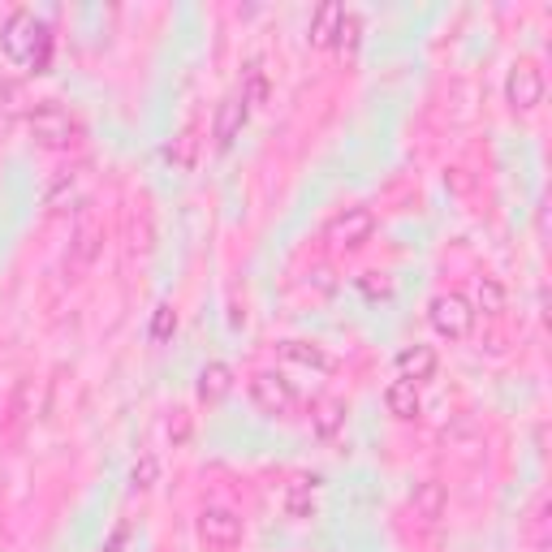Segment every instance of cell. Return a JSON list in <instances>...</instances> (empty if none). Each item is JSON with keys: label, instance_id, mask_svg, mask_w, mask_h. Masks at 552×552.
I'll return each instance as SVG.
<instances>
[{"label": "cell", "instance_id": "8992f818", "mask_svg": "<svg viewBox=\"0 0 552 552\" xmlns=\"http://www.w3.org/2000/svg\"><path fill=\"white\" fill-rule=\"evenodd\" d=\"M195 531H199V540L207 548H216V552H229V548L242 544V518L225 505H207L195 518Z\"/></svg>", "mask_w": 552, "mask_h": 552}, {"label": "cell", "instance_id": "277c9868", "mask_svg": "<svg viewBox=\"0 0 552 552\" xmlns=\"http://www.w3.org/2000/svg\"><path fill=\"white\" fill-rule=\"evenodd\" d=\"M427 324H432L436 337H445V341H466L475 328V311L462 294H436L432 307H427Z\"/></svg>", "mask_w": 552, "mask_h": 552}, {"label": "cell", "instance_id": "3957f363", "mask_svg": "<svg viewBox=\"0 0 552 552\" xmlns=\"http://www.w3.org/2000/svg\"><path fill=\"white\" fill-rule=\"evenodd\" d=\"M26 130H31V138L44 151H65V147H74V138H78V121L69 117L61 104H39V108H31V117H26Z\"/></svg>", "mask_w": 552, "mask_h": 552}, {"label": "cell", "instance_id": "603a6c76", "mask_svg": "<svg viewBox=\"0 0 552 552\" xmlns=\"http://www.w3.org/2000/svg\"><path fill=\"white\" fill-rule=\"evenodd\" d=\"M195 147H199L195 134H177L173 143L164 147V160H173L177 169H190V164H195Z\"/></svg>", "mask_w": 552, "mask_h": 552}, {"label": "cell", "instance_id": "2e32d148", "mask_svg": "<svg viewBox=\"0 0 552 552\" xmlns=\"http://www.w3.org/2000/svg\"><path fill=\"white\" fill-rule=\"evenodd\" d=\"M505 307H509L505 285L496 281V276H479V281H475V302H471V311H475V315H488V320H501Z\"/></svg>", "mask_w": 552, "mask_h": 552}, {"label": "cell", "instance_id": "cb8c5ba5", "mask_svg": "<svg viewBox=\"0 0 552 552\" xmlns=\"http://www.w3.org/2000/svg\"><path fill=\"white\" fill-rule=\"evenodd\" d=\"M190 432H195V423H190V410H173V419H169V440H173V449L186 445Z\"/></svg>", "mask_w": 552, "mask_h": 552}, {"label": "cell", "instance_id": "d6986e66", "mask_svg": "<svg viewBox=\"0 0 552 552\" xmlns=\"http://www.w3.org/2000/svg\"><path fill=\"white\" fill-rule=\"evenodd\" d=\"M95 251H100V233H95V229H78L74 242H69V264L87 268L91 259H95Z\"/></svg>", "mask_w": 552, "mask_h": 552}, {"label": "cell", "instance_id": "4fadbf2b", "mask_svg": "<svg viewBox=\"0 0 552 552\" xmlns=\"http://www.w3.org/2000/svg\"><path fill=\"white\" fill-rule=\"evenodd\" d=\"M195 393H199L203 406L225 402V397L233 393V367H229V363H207V367L199 371V380H195Z\"/></svg>", "mask_w": 552, "mask_h": 552}, {"label": "cell", "instance_id": "ac0fdd59", "mask_svg": "<svg viewBox=\"0 0 552 552\" xmlns=\"http://www.w3.org/2000/svg\"><path fill=\"white\" fill-rule=\"evenodd\" d=\"M160 483V458L156 453H143L134 466H130V488L134 492H151Z\"/></svg>", "mask_w": 552, "mask_h": 552}, {"label": "cell", "instance_id": "8fae6325", "mask_svg": "<svg viewBox=\"0 0 552 552\" xmlns=\"http://www.w3.org/2000/svg\"><path fill=\"white\" fill-rule=\"evenodd\" d=\"M276 358L281 363H294V367H307V371H333V358H328L324 345H315L307 337H289L276 345Z\"/></svg>", "mask_w": 552, "mask_h": 552}, {"label": "cell", "instance_id": "9c48e42d", "mask_svg": "<svg viewBox=\"0 0 552 552\" xmlns=\"http://www.w3.org/2000/svg\"><path fill=\"white\" fill-rule=\"evenodd\" d=\"M246 117H251V108H246L242 95H238V91L225 95V100L216 104V121H212V138H216V147H229L233 138L242 134Z\"/></svg>", "mask_w": 552, "mask_h": 552}, {"label": "cell", "instance_id": "ffe728a7", "mask_svg": "<svg viewBox=\"0 0 552 552\" xmlns=\"http://www.w3.org/2000/svg\"><path fill=\"white\" fill-rule=\"evenodd\" d=\"M358 39H363V18H358L354 9H345V18H341L337 35H333V48H337V52H354Z\"/></svg>", "mask_w": 552, "mask_h": 552}, {"label": "cell", "instance_id": "7402d4cb", "mask_svg": "<svg viewBox=\"0 0 552 552\" xmlns=\"http://www.w3.org/2000/svg\"><path fill=\"white\" fill-rule=\"evenodd\" d=\"M151 341H169L177 333V311H173V302H160L156 311H151Z\"/></svg>", "mask_w": 552, "mask_h": 552}, {"label": "cell", "instance_id": "d4e9b609", "mask_svg": "<svg viewBox=\"0 0 552 552\" xmlns=\"http://www.w3.org/2000/svg\"><path fill=\"white\" fill-rule=\"evenodd\" d=\"M74 190H78L74 177H61V182L48 190V207H61V199H74Z\"/></svg>", "mask_w": 552, "mask_h": 552}, {"label": "cell", "instance_id": "ba28073f", "mask_svg": "<svg viewBox=\"0 0 552 552\" xmlns=\"http://www.w3.org/2000/svg\"><path fill=\"white\" fill-rule=\"evenodd\" d=\"M320 509V475H294L285 483V518H311Z\"/></svg>", "mask_w": 552, "mask_h": 552}, {"label": "cell", "instance_id": "5b68a950", "mask_svg": "<svg viewBox=\"0 0 552 552\" xmlns=\"http://www.w3.org/2000/svg\"><path fill=\"white\" fill-rule=\"evenodd\" d=\"M324 233L337 251H358V246H367L371 233H376V212H371V207H341V212L328 220Z\"/></svg>", "mask_w": 552, "mask_h": 552}, {"label": "cell", "instance_id": "44dd1931", "mask_svg": "<svg viewBox=\"0 0 552 552\" xmlns=\"http://www.w3.org/2000/svg\"><path fill=\"white\" fill-rule=\"evenodd\" d=\"M268 74L264 69H246V78H242V100H246V108H259V104H268Z\"/></svg>", "mask_w": 552, "mask_h": 552}, {"label": "cell", "instance_id": "52a82bcc", "mask_svg": "<svg viewBox=\"0 0 552 552\" xmlns=\"http://www.w3.org/2000/svg\"><path fill=\"white\" fill-rule=\"evenodd\" d=\"M505 100L514 104L518 113H531V108L544 100V74H540V65L518 61L514 69H509V74H505Z\"/></svg>", "mask_w": 552, "mask_h": 552}, {"label": "cell", "instance_id": "5bb4252c", "mask_svg": "<svg viewBox=\"0 0 552 552\" xmlns=\"http://www.w3.org/2000/svg\"><path fill=\"white\" fill-rule=\"evenodd\" d=\"M384 406H389L393 419H419V410H423V397H419V384H410V380H393L389 389H384Z\"/></svg>", "mask_w": 552, "mask_h": 552}, {"label": "cell", "instance_id": "e0dca14e", "mask_svg": "<svg viewBox=\"0 0 552 552\" xmlns=\"http://www.w3.org/2000/svg\"><path fill=\"white\" fill-rule=\"evenodd\" d=\"M311 427H315L320 440H333L345 427V402H337V397H320V402L311 406Z\"/></svg>", "mask_w": 552, "mask_h": 552}, {"label": "cell", "instance_id": "7a4b0ae2", "mask_svg": "<svg viewBox=\"0 0 552 552\" xmlns=\"http://www.w3.org/2000/svg\"><path fill=\"white\" fill-rule=\"evenodd\" d=\"M251 402L264 414H272V419H294V414L302 410L298 389L281 376V371H255L251 376Z\"/></svg>", "mask_w": 552, "mask_h": 552}, {"label": "cell", "instance_id": "30bf717a", "mask_svg": "<svg viewBox=\"0 0 552 552\" xmlns=\"http://www.w3.org/2000/svg\"><path fill=\"white\" fill-rule=\"evenodd\" d=\"M432 376H436V350H432V345L414 341V345H402V350H397V380L423 384Z\"/></svg>", "mask_w": 552, "mask_h": 552}, {"label": "cell", "instance_id": "9a60e30c", "mask_svg": "<svg viewBox=\"0 0 552 552\" xmlns=\"http://www.w3.org/2000/svg\"><path fill=\"white\" fill-rule=\"evenodd\" d=\"M341 18H345V5H337V0H328V5L315 9L311 13V26H307L311 48H333V35H337Z\"/></svg>", "mask_w": 552, "mask_h": 552}, {"label": "cell", "instance_id": "6da1fadb", "mask_svg": "<svg viewBox=\"0 0 552 552\" xmlns=\"http://www.w3.org/2000/svg\"><path fill=\"white\" fill-rule=\"evenodd\" d=\"M0 52L18 69H44L48 52H52V35L31 9H13L9 18L0 22Z\"/></svg>", "mask_w": 552, "mask_h": 552}, {"label": "cell", "instance_id": "7c38bea8", "mask_svg": "<svg viewBox=\"0 0 552 552\" xmlns=\"http://www.w3.org/2000/svg\"><path fill=\"white\" fill-rule=\"evenodd\" d=\"M410 509H414V518H423V522H440V518H445V509H449V488L440 479L414 483Z\"/></svg>", "mask_w": 552, "mask_h": 552}]
</instances>
